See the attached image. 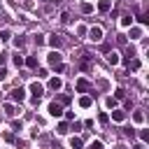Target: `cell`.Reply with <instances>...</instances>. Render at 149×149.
<instances>
[{"mask_svg":"<svg viewBox=\"0 0 149 149\" xmlns=\"http://www.w3.org/2000/svg\"><path fill=\"white\" fill-rule=\"evenodd\" d=\"M49 65H51L56 72H63V70H65V68H63V56H61L58 51H51V54H49Z\"/></svg>","mask_w":149,"mask_h":149,"instance_id":"6da1fadb","label":"cell"},{"mask_svg":"<svg viewBox=\"0 0 149 149\" xmlns=\"http://www.w3.org/2000/svg\"><path fill=\"white\" fill-rule=\"evenodd\" d=\"M9 98H12V100H16V102H23V100H26V91H23L21 86H16V88H12Z\"/></svg>","mask_w":149,"mask_h":149,"instance_id":"7a4b0ae2","label":"cell"},{"mask_svg":"<svg viewBox=\"0 0 149 149\" xmlns=\"http://www.w3.org/2000/svg\"><path fill=\"white\" fill-rule=\"evenodd\" d=\"M88 40L100 42V40H102V28H100V26H93V28L88 30Z\"/></svg>","mask_w":149,"mask_h":149,"instance_id":"3957f363","label":"cell"},{"mask_svg":"<svg viewBox=\"0 0 149 149\" xmlns=\"http://www.w3.org/2000/svg\"><path fill=\"white\" fill-rule=\"evenodd\" d=\"M74 88L79 91V93H88L93 86H91V81H86V79H77V84H74Z\"/></svg>","mask_w":149,"mask_h":149,"instance_id":"277c9868","label":"cell"},{"mask_svg":"<svg viewBox=\"0 0 149 149\" xmlns=\"http://www.w3.org/2000/svg\"><path fill=\"white\" fill-rule=\"evenodd\" d=\"M30 93H33V98H42V93H44V86H42L40 81H33V84H30Z\"/></svg>","mask_w":149,"mask_h":149,"instance_id":"5b68a950","label":"cell"},{"mask_svg":"<svg viewBox=\"0 0 149 149\" xmlns=\"http://www.w3.org/2000/svg\"><path fill=\"white\" fill-rule=\"evenodd\" d=\"M49 114H51V116H61V114H63V105L56 102V100L49 102Z\"/></svg>","mask_w":149,"mask_h":149,"instance_id":"8992f818","label":"cell"},{"mask_svg":"<svg viewBox=\"0 0 149 149\" xmlns=\"http://www.w3.org/2000/svg\"><path fill=\"white\" fill-rule=\"evenodd\" d=\"M112 9V0H98V12L100 14H107Z\"/></svg>","mask_w":149,"mask_h":149,"instance_id":"52a82bcc","label":"cell"},{"mask_svg":"<svg viewBox=\"0 0 149 149\" xmlns=\"http://www.w3.org/2000/svg\"><path fill=\"white\" fill-rule=\"evenodd\" d=\"M112 119L121 123V121H126V112L123 109H112Z\"/></svg>","mask_w":149,"mask_h":149,"instance_id":"ba28073f","label":"cell"},{"mask_svg":"<svg viewBox=\"0 0 149 149\" xmlns=\"http://www.w3.org/2000/svg\"><path fill=\"white\" fill-rule=\"evenodd\" d=\"M91 105H93V98H91V95H81V98H79V107L86 109V107H91Z\"/></svg>","mask_w":149,"mask_h":149,"instance_id":"9c48e42d","label":"cell"},{"mask_svg":"<svg viewBox=\"0 0 149 149\" xmlns=\"http://www.w3.org/2000/svg\"><path fill=\"white\" fill-rule=\"evenodd\" d=\"M128 35H130V40H140V37H142V28L130 26V33H128Z\"/></svg>","mask_w":149,"mask_h":149,"instance_id":"30bf717a","label":"cell"},{"mask_svg":"<svg viewBox=\"0 0 149 149\" xmlns=\"http://www.w3.org/2000/svg\"><path fill=\"white\" fill-rule=\"evenodd\" d=\"M126 65H128V70H140V61L137 58H126Z\"/></svg>","mask_w":149,"mask_h":149,"instance_id":"8fae6325","label":"cell"},{"mask_svg":"<svg viewBox=\"0 0 149 149\" xmlns=\"http://www.w3.org/2000/svg\"><path fill=\"white\" fill-rule=\"evenodd\" d=\"M107 63L116 65V63H119V54H116V51H107Z\"/></svg>","mask_w":149,"mask_h":149,"instance_id":"7c38bea8","label":"cell"},{"mask_svg":"<svg viewBox=\"0 0 149 149\" xmlns=\"http://www.w3.org/2000/svg\"><path fill=\"white\" fill-rule=\"evenodd\" d=\"M61 86H63V81H61L58 77H54V79H49V88H54V91H58Z\"/></svg>","mask_w":149,"mask_h":149,"instance_id":"4fadbf2b","label":"cell"},{"mask_svg":"<svg viewBox=\"0 0 149 149\" xmlns=\"http://www.w3.org/2000/svg\"><path fill=\"white\" fill-rule=\"evenodd\" d=\"M121 26H123V28L133 26V16H130V14H123V16H121Z\"/></svg>","mask_w":149,"mask_h":149,"instance_id":"5bb4252c","label":"cell"},{"mask_svg":"<svg viewBox=\"0 0 149 149\" xmlns=\"http://www.w3.org/2000/svg\"><path fill=\"white\" fill-rule=\"evenodd\" d=\"M68 130H70V126H68L65 121H61V123H58V128H56V133H58V135H65Z\"/></svg>","mask_w":149,"mask_h":149,"instance_id":"9a60e30c","label":"cell"},{"mask_svg":"<svg viewBox=\"0 0 149 149\" xmlns=\"http://www.w3.org/2000/svg\"><path fill=\"white\" fill-rule=\"evenodd\" d=\"M81 144H84L81 137H70V147H72V149H81Z\"/></svg>","mask_w":149,"mask_h":149,"instance_id":"2e32d148","label":"cell"},{"mask_svg":"<svg viewBox=\"0 0 149 149\" xmlns=\"http://www.w3.org/2000/svg\"><path fill=\"white\" fill-rule=\"evenodd\" d=\"M49 44H51L54 49H58V47H61V37H58V35H51V37H49Z\"/></svg>","mask_w":149,"mask_h":149,"instance_id":"e0dca14e","label":"cell"},{"mask_svg":"<svg viewBox=\"0 0 149 149\" xmlns=\"http://www.w3.org/2000/svg\"><path fill=\"white\" fill-rule=\"evenodd\" d=\"M23 63H26L28 68H37V58H35V56H28V58H23Z\"/></svg>","mask_w":149,"mask_h":149,"instance_id":"ac0fdd59","label":"cell"},{"mask_svg":"<svg viewBox=\"0 0 149 149\" xmlns=\"http://www.w3.org/2000/svg\"><path fill=\"white\" fill-rule=\"evenodd\" d=\"M81 12H84V14H91V12H93V5H91V2H81Z\"/></svg>","mask_w":149,"mask_h":149,"instance_id":"d6986e66","label":"cell"},{"mask_svg":"<svg viewBox=\"0 0 149 149\" xmlns=\"http://www.w3.org/2000/svg\"><path fill=\"white\" fill-rule=\"evenodd\" d=\"M9 37H12V33H9L7 28H5V30H0V40H2V42H7Z\"/></svg>","mask_w":149,"mask_h":149,"instance_id":"ffe728a7","label":"cell"},{"mask_svg":"<svg viewBox=\"0 0 149 149\" xmlns=\"http://www.w3.org/2000/svg\"><path fill=\"white\" fill-rule=\"evenodd\" d=\"M105 105H107L109 109H114V107H116V98H112V95H109V98L105 100Z\"/></svg>","mask_w":149,"mask_h":149,"instance_id":"44dd1931","label":"cell"},{"mask_svg":"<svg viewBox=\"0 0 149 149\" xmlns=\"http://www.w3.org/2000/svg\"><path fill=\"white\" fill-rule=\"evenodd\" d=\"M133 121H135V123H142V121H144V114H142V112H135V114H133Z\"/></svg>","mask_w":149,"mask_h":149,"instance_id":"7402d4cb","label":"cell"},{"mask_svg":"<svg viewBox=\"0 0 149 149\" xmlns=\"http://www.w3.org/2000/svg\"><path fill=\"white\" fill-rule=\"evenodd\" d=\"M98 121H100V123L105 126V123L109 121V114H107V112H102V114H98Z\"/></svg>","mask_w":149,"mask_h":149,"instance_id":"603a6c76","label":"cell"},{"mask_svg":"<svg viewBox=\"0 0 149 149\" xmlns=\"http://www.w3.org/2000/svg\"><path fill=\"white\" fill-rule=\"evenodd\" d=\"M12 61H14V65H16V68H21V65H23V56H19V54H16Z\"/></svg>","mask_w":149,"mask_h":149,"instance_id":"cb8c5ba5","label":"cell"},{"mask_svg":"<svg viewBox=\"0 0 149 149\" xmlns=\"http://www.w3.org/2000/svg\"><path fill=\"white\" fill-rule=\"evenodd\" d=\"M114 98H116V100H121V98H126V91H123V88H116V93H114Z\"/></svg>","mask_w":149,"mask_h":149,"instance_id":"d4e9b609","label":"cell"},{"mask_svg":"<svg viewBox=\"0 0 149 149\" xmlns=\"http://www.w3.org/2000/svg\"><path fill=\"white\" fill-rule=\"evenodd\" d=\"M58 102L61 105H70V95H58Z\"/></svg>","mask_w":149,"mask_h":149,"instance_id":"484cf974","label":"cell"},{"mask_svg":"<svg viewBox=\"0 0 149 149\" xmlns=\"http://www.w3.org/2000/svg\"><path fill=\"white\" fill-rule=\"evenodd\" d=\"M140 140L142 142H149V130H140Z\"/></svg>","mask_w":149,"mask_h":149,"instance_id":"4316f807","label":"cell"},{"mask_svg":"<svg viewBox=\"0 0 149 149\" xmlns=\"http://www.w3.org/2000/svg\"><path fill=\"white\" fill-rule=\"evenodd\" d=\"M137 21H140V23H149V16H147V14H137Z\"/></svg>","mask_w":149,"mask_h":149,"instance_id":"83f0119b","label":"cell"},{"mask_svg":"<svg viewBox=\"0 0 149 149\" xmlns=\"http://www.w3.org/2000/svg\"><path fill=\"white\" fill-rule=\"evenodd\" d=\"M35 44L42 47V44H44V35H35Z\"/></svg>","mask_w":149,"mask_h":149,"instance_id":"f1b7e54d","label":"cell"},{"mask_svg":"<svg viewBox=\"0 0 149 149\" xmlns=\"http://www.w3.org/2000/svg\"><path fill=\"white\" fill-rule=\"evenodd\" d=\"M21 128H23L21 121H12V130H21Z\"/></svg>","mask_w":149,"mask_h":149,"instance_id":"f546056e","label":"cell"},{"mask_svg":"<svg viewBox=\"0 0 149 149\" xmlns=\"http://www.w3.org/2000/svg\"><path fill=\"white\" fill-rule=\"evenodd\" d=\"M91 149H102V142H100V140H93V142H91Z\"/></svg>","mask_w":149,"mask_h":149,"instance_id":"4dcf8cb0","label":"cell"},{"mask_svg":"<svg viewBox=\"0 0 149 149\" xmlns=\"http://www.w3.org/2000/svg\"><path fill=\"white\" fill-rule=\"evenodd\" d=\"M61 21H63V23H70V14L63 12V14H61Z\"/></svg>","mask_w":149,"mask_h":149,"instance_id":"1f68e13d","label":"cell"},{"mask_svg":"<svg viewBox=\"0 0 149 149\" xmlns=\"http://www.w3.org/2000/svg\"><path fill=\"white\" fill-rule=\"evenodd\" d=\"M5 112H7V114H14V105H9V102H5Z\"/></svg>","mask_w":149,"mask_h":149,"instance_id":"d6a6232c","label":"cell"},{"mask_svg":"<svg viewBox=\"0 0 149 149\" xmlns=\"http://www.w3.org/2000/svg\"><path fill=\"white\" fill-rule=\"evenodd\" d=\"M123 133H126V135H128V137H130V140H133V137H135V130H133V128H123Z\"/></svg>","mask_w":149,"mask_h":149,"instance_id":"836d02e7","label":"cell"},{"mask_svg":"<svg viewBox=\"0 0 149 149\" xmlns=\"http://www.w3.org/2000/svg\"><path fill=\"white\" fill-rule=\"evenodd\" d=\"M5 140H7V142H16V137H14V133H5Z\"/></svg>","mask_w":149,"mask_h":149,"instance_id":"e575fe53","label":"cell"},{"mask_svg":"<svg viewBox=\"0 0 149 149\" xmlns=\"http://www.w3.org/2000/svg\"><path fill=\"white\" fill-rule=\"evenodd\" d=\"M77 35H79V37H84V35H86V28H84V26H79V28H77Z\"/></svg>","mask_w":149,"mask_h":149,"instance_id":"d590c367","label":"cell"},{"mask_svg":"<svg viewBox=\"0 0 149 149\" xmlns=\"http://www.w3.org/2000/svg\"><path fill=\"white\" fill-rule=\"evenodd\" d=\"M14 44H16L19 49H21V47H23V37H16V40H14Z\"/></svg>","mask_w":149,"mask_h":149,"instance_id":"8d00e7d4","label":"cell"},{"mask_svg":"<svg viewBox=\"0 0 149 149\" xmlns=\"http://www.w3.org/2000/svg\"><path fill=\"white\" fill-rule=\"evenodd\" d=\"M5 63H7V54H0V68H2Z\"/></svg>","mask_w":149,"mask_h":149,"instance_id":"74e56055","label":"cell"},{"mask_svg":"<svg viewBox=\"0 0 149 149\" xmlns=\"http://www.w3.org/2000/svg\"><path fill=\"white\" fill-rule=\"evenodd\" d=\"M5 77H7V70H5V68H0V81H2Z\"/></svg>","mask_w":149,"mask_h":149,"instance_id":"f35d334b","label":"cell"},{"mask_svg":"<svg viewBox=\"0 0 149 149\" xmlns=\"http://www.w3.org/2000/svg\"><path fill=\"white\" fill-rule=\"evenodd\" d=\"M133 149H144V144H135V147H133Z\"/></svg>","mask_w":149,"mask_h":149,"instance_id":"ab89813d","label":"cell"},{"mask_svg":"<svg viewBox=\"0 0 149 149\" xmlns=\"http://www.w3.org/2000/svg\"><path fill=\"white\" fill-rule=\"evenodd\" d=\"M54 149H61V147H54Z\"/></svg>","mask_w":149,"mask_h":149,"instance_id":"60d3db41","label":"cell"}]
</instances>
